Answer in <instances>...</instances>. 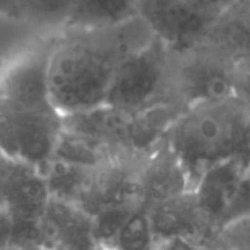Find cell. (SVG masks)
I'll list each match as a JSON object with an SVG mask.
<instances>
[{
  "label": "cell",
  "instance_id": "ac0fdd59",
  "mask_svg": "<svg viewBox=\"0 0 250 250\" xmlns=\"http://www.w3.org/2000/svg\"><path fill=\"white\" fill-rule=\"evenodd\" d=\"M196 12L217 21L221 15L233 9L239 0H185Z\"/></svg>",
  "mask_w": 250,
  "mask_h": 250
},
{
  "label": "cell",
  "instance_id": "52a82bcc",
  "mask_svg": "<svg viewBox=\"0 0 250 250\" xmlns=\"http://www.w3.org/2000/svg\"><path fill=\"white\" fill-rule=\"evenodd\" d=\"M56 34L41 40L0 78V105L22 108L53 107L48 62Z\"/></svg>",
  "mask_w": 250,
  "mask_h": 250
},
{
  "label": "cell",
  "instance_id": "cb8c5ba5",
  "mask_svg": "<svg viewBox=\"0 0 250 250\" xmlns=\"http://www.w3.org/2000/svg\"><path fill=\"white\" fill-rule=\"evenodd\" d=\"M4 250H48L45 245H23V246H10Z\"/></svg>",
  "mask_w": 250,
  "mask_h": 250
},
{
  "label": "cell",
  "instance_id": "9c48e42d",
  "mask_svg": "<svg viewBox=\"0 0 250 250\" xmlns=\"http://www.w3.org/2000/svg\"><path fill=\"white\" fill-rule=\"evenodd\" d=\"M154 239L188 237L204 242L215 231L204 217L192 190L146 208Z\"/></svg>",
  "mask_w": 250,
  "mask_h": 250
},
{
  "label": "cell",
  "instance_id": "277c9868",
  "mask_svg": "<svg viewBox=\"0 0 250 250\" xmlns=\"http://www.w3.org/2000/svg\"><path fill=\"white\" fill-rule=\"evenodd\" d=\"M234 60L215 44L201 38L192 47L174 53L170 103L179 110L231 94Z\"/></svg>",
  "mask_w": 250,
  "mask_h": 250
},
{
  "label": "cell",
  "instance_id": "8992f818",
  "mask_svg": "<svg viewBox=\"0 0 250 250\" xmlns=\"http://www.w3.org/2000/svg\"><path fill=\"white\" fill-rule=\"evenodd\" d=\"M136 10L152 35L174 53L196 44L215 22L185 0H136Z\"/></svg>",
  "mask_w": 250,
  "mask_h": 250
},
{
  "label": "cell",
  "instance_id": "6da1fadb",
  "mask_svg": "<svg viewBox=\"0 0 250 250\" xmlns=\"http://www.w3.org/2000/svg\"><path fill=\"white\" fill-rule=\"evenodd\" d=\"M152 38L139 16L110 28L57 32L48 62L53 107L66 117L105 105L119 66Z\"/></svg>",
  "mask_w": 250,
  "mask_h": 250
},
{
  "label": "cell",
  "instance_id": "9a60e30c",
  "mask_svg": "<svg viewBox=\"0 0 250 250\" xmlns=\"http://www.w3.org/2000/svg\"><path fill=\"white\" fill-rule=\"evenodd\" d=\"M242 220H250V160L246 163L237 195L227 212L223 229Z\"/></svg>",
  "mask_w": 250,
  "mask_h": 250
},
{
  "label": "cell",
  "instance_id": "5bb4252c",
  "mask_svg": "<svg viewBox=\"0 0 250 250\" xmlns=\"http://www.w3.org/2000/svg\"><path fill=\"white\" fill-rule=\"evenodd\" d=\"M154 233L145 207H136L120 227L111 250H152Z\"/></svg>",
  "mask_w": 250,
  "mask_h": 250
},
{
  "label": "cell",
  "instance_id": "44dd1931",
  "mask_svg": "<svg viewBox=\"0 0 250 250\" xmlns=\"http://www.w3.org/2000/svg\"><path fill=\"white\" fill-rule=\"evenodd\" d=\"M199 250H230V249H229V245H227V242H226L224 236H223V234H221V231H220V233H217V234L211 236L209 239H207V240L201 245Z\"/></svg>",
  "mask_w": 250,
  "mask_h": 250
},
{
  "label": "cell",
  "instance_id": "5b68a950",
  "mask_svg": "<svg viewBox=\"0 0 250 250\" xmlns=\"http://www.w3.org/2000/svg\"><path fill=\"white\" fill-rule=\"evenodd\" d=\"M63 133V116L54 108L0 105V155L42 168L56 154Z\"/></svg>",
  "mask_w": 250,
  "mask_h": 250
},
{
  "label": "cell",
  "instance_id": "30bf717a",
  "mask_svg": "<svg viewBox=\"0 0 250 250\" xmlns=\"http://www.w3.org/2000/svg\"><path fill=\"white\" fill-rule=\"evenodd\" d=\"M188 190H192V182L186 168L161 139L145 157L142 205L149 208Z\"/></svg>",
  "mask_w": 250,
  "mask_h": 250
},
{
  "label": "cell",
  "instance_id": "d6986e66",
  "mask_svg": "<svg viewBox=\"0 0 250 250\" xmlns=\"http://www.w3.org/2000/svg\"><path fill=\"white\" fill-rule=\"evenodd\" d=\"M204 242L188 237H164L154 242L152 250H199Z\"/></svg>",
  "mask_w": 250,
  "mask_h": 250
},
{
  "label": "cell",
  "instance_id": "ba28073f",
  "mask_svg": "<svg viewBox=\"0 0 250 250\" xmlns=\"http://www.w3.org/2000/svg\"><path fill=\"white\" fill-rule=\"evenodd\" d=\"M248 160L234 158L208 168L195 182L193 196L215 231H221L227 212L237 195Z\"/></svg>",
  "mask_w": 250,
  "mask_h": 250
},
{
  "label": "cell",
  "instance_id": "2e32d148",
  "mask_svg": "<svg viewBox=\"0 0 250 250\" xmlns=\"http://www.w3.org/2000/svg\"><path fill=\"white\" fill-rule=\"evenodd\" d=\"M231 94L250 107V53L237 57L233 63Z\"/></svg>",
  "mask_w": 250,
  "mask_h": 250
},
{
  "label": "cell",
  "instance_id": "603a6c76",
  "mask_svg": "<svg viewBox=\"0 0 250 250\" xmlns=\"http://www.w3.org/2000/svg\"><path fill=\"white\" fill-rule=\"evenodd\" d=\"M0 15H13V0H0Z\"/></svg>",
  "mask_w": 250,
  "mask_h": 250
},
{
  "label": "cell",
  "instance_id": "8fae6325",
  "mask_svg": "<svg viewBox=\"0 0 250 250\" xmlns=\"http://www.w3.org/2000/svg\"><path fill=\"white\" fill-rule=\"evenodd\" d=\"M136 16V0H73L63 29L110 28Z\"/></svg>",
  "mask_w": 250,
  "mask_h": 250
},
{
  "label": "cell",
  "instance_id": "4fadbf2b",
  "mask_svg": "<svg viewBox=\"0 0 250 250\" xmlns=\"http://www.w3.org/2000/svg\"><path fill=\"white\" fill-rule=\"evenodd\" d=\"M73 0H13V15L45 34L60 32Z\"/></svg>",
  "mask_w": 250,
  "mask_h": 250
},
{
  "label": "cell",
  "instance_id": "e0dca14e",
  "mask_svg": "<svg viewBox=\"0 0 250 250\" xmlns=\"http://www.w3.org/2000/svg\"><path fill=\"white\" fill-rule=\"evenodd\" d=\"M221 234L230 250H250V220H242L224 227Z\"/></svg>",
  "mask_w": 250,
  "mask_h": 250
},
{
  "label": "cell",
  "instance_id": "7402d4cb",
  "mask_svg": "<svg viewBox=\"0 0 250 250\" xmlns=\"http://www.w3.org/2000/svg\"><path fill=\"white\" fill-rule=\"evenodd\" d=\"M248 21H250V0H239V3L234 6Z\"/></svg>",
  "mask_w": 250,
  "mask_h": 250
},
{
  "label": "cell",
  "instance_id": "3957f363",
  "mask_svg": "<svg viewBox=\"0 0 250 250\" xmlns=\"http://www.w3.org/2000/svg\"><path fill=\"white\" fill-rule=\"evenodd\" d=\"M171 64L173 51L154 37L119 66L105 105L135 114L158 104H171Z\"/></svg>",
  "mask_w": 250,
  "mask_h": 250
},
{
  "label": "cell",
  "instance_id": "7a4b0ae2",
  "mask_svg": "<svg viewBox=\"0 0 250 250\" xmlns=\"http://www.w3.org/2000/svg\"><path fill=\"white\" fill-rule=\"evenodd\" d=\"M163 142L186 168L192 188L208 168L249 157L250 107L229 95L183 108Z\"/></svg>",
  "mask_w": 250,
  "mask_h": 250
},
{
  "label": "cell",
  "instance_id": "ffe728a7",
  "mask_svg": "<svg viewBox=\"0 0 250 250\" xmlns=\"http://www.w3.org/2000/svg\"><path fill=\"white\" fill-rule=\"evenodd\" d=\"M15 242V221L9 209L0 202V250L7 249Z\"/></svg>",
  "mask_w": 250,
  "mask_h": 250
},
{
  "label": "cell",
  "instance_id": "7c38bea8",
  "mask_svg": "<svg viewBox=\"0 0 250 250\" xmlns=\"http://www.w3.org/2000/svg\"><path fill=\"white\" fill-rule=\"evenodd\" d=\"M45 34L15 15H0V78L41 40Z\"/></svg>",
  "mask_w": 250,
  "mask_h": 250
}]
</instances>
